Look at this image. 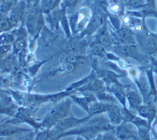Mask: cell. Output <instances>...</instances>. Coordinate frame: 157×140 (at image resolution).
<instances>
[{
  "label": "cell",
  "mask_w": 157,
  "mask_h": 140,
  "mask_svg": "<svg viewBox=\"0 0 157 140\" xmlns=\"http://www.w3.org/2000/svg\"><path fill=\"white\" fill-rule=\"evenodd\" d=\"M103 140H117L115 138L112 136V135H106L105 137L103 138Z\"/></svg>",
  "instance_id": "14"
},
{
  "label": "cell",
  "mask_w": 157,
  "mask_h": 140,
  "mask_svg": "<svg viewBox=\"0 0 157 140\" xmlns=\"http://www.w3.org/2000/svg\"><path fill=\"white\" fill-rule=\"evenodd\" d=\"M108 106H106L103 104H93L90 106V111L92 113H98L100 111H103L105 110Z\"/></svg>",
  "instance_id": "9"
},
{
  "label": "cell",
  "mask_w": 157,
  "mask_h": 140,
  "mask_svg": "<svg viewBox=\"0 0 157 140\" xmlns=\"http://www.w3.org/2000/svg\"><path fill=\"white\" fill-rule=\"evenodd\" d=\"M154 66H155V72L157 74V62L154 61Z\"/></svg>",
  "instance_id": "16"
},
{
  "label": "cell",
  "mask_w": 157,
  "mask_h": 140,
  "mask_svg": "<svg viewBox=\"0 0 157 140\" xmlns=\"http://www.w3.org/2000/svg\"><path fill=\"white\" fill-rule=\"evenodd\" d=\"M118 135L121 140H131L135 138V131L128 126H121L118 130Z\"/></svg>",
  "instance_id": "3"
},
{
  "label": "cell",
  "mask_w": 157,
  "mask_h": 140,
  "mask_svg": "<svg viewBox=\"0 0 157 140\" xmlns=\"http://www.w3.org/2000/svg\"><path fill=\"white\" fill-rule=\"evenodd\" d=\"M10 27V23L7 20H3L0 24V29L1 30H7Z\"/></svg>",
  "instance_id": "12"
},
{
  "label": "cell",
  "mask_w": 157,
  "mask_h": 140,
  "mask_svg": "<svg viewBox=\"0 0 157 140\" xmlns=\"http://www.w3.org/2000/svg\"><path fill=\"white\" fill-rule=\"evenodd\" d=\"M119 66L120 68H122V69H125V68L127 67V65L125 64V62H123V61H120V62H119Z\"/></svg>",
  "instance_id": "15"
},
{
  "label": "cell",
  "mask_w": 157,
  "mask_h": 140,
  "mask_svg": "<svg viewBox=\"0 0 157 140\" xmlns=\"http://www.w3.org/2000/svg\"><path fill=\"white\" fill-rule=\"evenodd\" d=\"M108 111H109V117L110 120L113 124H119L120 123V122L122 121V115L120 114L119 111L114 106H111L109 107L108 106Z\"/></svg>",
  "instance_id": "4"
},
{
  "label": "cell",
  "mask_w": 157,
  "mask_h": 140,
  "mask_svg": "<svg viewBox=\"0 0 157 140\" xmlns=\"http://www.w3.org/2000/svg\"><path fill=\"white\" fill-rule=\"evenodd\" d=\"M128 74L133 78H136L139 77V72L136 69H130L128 70Z\"/></svg>",
  "instance_id": "11"
},
{
  "label": "cell",
  "mask_w": 157,
  "mask_h": 140,
  "mask_svg": "<svg viewBox=\"0 0 157 140\" xmlns=\"http://www.w3.org/2000/svg\"><path fill=\"white\" fill-rule=\"evenodd\" d=\"M154 131L155 132V134H157V122L155 123V125L154 126Z\"/></svg>",
  "instance_id": "17"
},
{
  "label": "cell",
  "mask_w": 157,
  "mask_h": 140,
  "mask_svg": "<svg viewBox=\"0 0 157 140\" xmlns=\"http://www.w3.org/2000/svg\"><path fill=\"white\" fill-rule=\"evenodd\" d=\"M139 112L140 116L144 118H147L150 121L153 120L155 116V110L152 106H141L139 109Z\"/></svg>",
  "instance_id": "5"
},
{
  "label": "cell",
  "mask_w": 157,
  "mask_h": 140,
  "mask_svg": "<svg viewBox=\"0 0 157 140\" xmlns=\"http://www.w3.org/2000/svg\"><path fill=\"white\" fill-rule=\"evenodd\" d=\"M140 136L142 138V140H150V137H149V133L146 128H144V127H140V131H139Z\"/></svg>",
  "instance_id": "10"
},
{
  "label": "cell",
  "mask_w": 157,
  "mask_h": 140,
  "mask_svg": "<svg viewBox=\"0 0 157 140\" xmlns=\"http://www.w3.org/2000/svg\"><path fill=\"white\" fill-rule=\"evenodd\" d=\"M119 39L124 43H129L133 42V37H132L131 34L127 30H122L120 32V34H119Z\"/></svg>",
  "instance_id": "8"
},
{
  "label": "cell",
  "mask_w": 157,
  "mask_h": 140,
  "mask_svg": "<svg viewBox=\"0 0 157 140\" xmlns=\"http://www.w3.org/2000/svg\"><path fill=\"white\" fill-rule=\"evenodd\" d=\"M81 122H82V120H77L75 118H67V119H64L61 121L59 123V127H61V129H67L69 127H73Z\"/></svg>",
  "instance_id": "6"
},
{
  "label": "cell",
  "mask_w": 157,
  "mask_h": 140,
  "mask_svg": "<svg viewBox=\"0 0 157 140\" xmlns=\"http://www.w3.org/2000/svg\"><path fill=\"white\" fill-rule=\"evenodd\" d=\"M68 107H69V104H65L62 105V106H60L56 109H55L54 111L50 114V117L47 118L48 123L56 122L61 119L64 116H66L67 113Z\"/></svg>",
  "instance_id": "1"
},
{
  "label": "cell",
  "mask_w": 157,
  "mask_h": 140,
  "mask_svg": "<svg viewBox=\"0 0 157 140\" xmlns=\"http://www.w3.org/2000/svg\"><path fill=\"white\" fill-rule=\"evenodd\" d=\"M144 46L147 52H154L157 51V36L149 34L144 38Z\"/></svg>",
  "instance_id": "2"
},
{
  "label": "cell",
  "mask_w": 157,
  "mask_h": 140,
  "mask_svg": "<svg viewBox=\"0 0 157 140\" xmlns=\"http://www.w3.org/2000/svg\"><path fill=\"white\" fill-rule=\"evenodd\" d=\"M128 100L129 101V103L131 106H139L141 104V99L136 92L135 91H130L128 93Z\"/></svg>",
  "instance_id": "7"
},
{
  "label": "cell",
  "mask_w": 157,
  "mask_h": 140,
  "mask_svg": "<svg viewBox=\"0 0 157 140\" xmlns=\"http://www.w3.org/2000/svg\"><path fill=\"white\" fill-rule=\"evenodd\" d=\"M111 10H112L113 12H114V13H116V12H119V6L118 5V4H113V5H112V7H111Z\"/></svg>",
  "instance_id": "13"
}]
</instances>
